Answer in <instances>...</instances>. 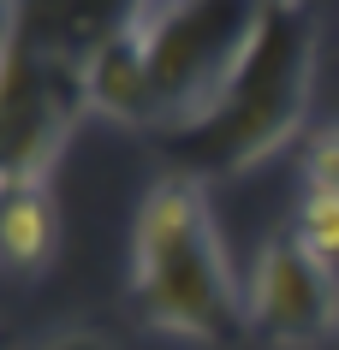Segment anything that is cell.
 <instances>
[{
  "instance_id": "cell-5",
  "label": "cell",
  "mask_w": 339,
  "mask_h": 350,
  "mask_svg": "<svg viewBox=\"0 0 339 350\" xmlns=\"http://www.w3.org/2000/svg\"><path fill=\"white\" fill-rule=\"evenodd\" d=\"M54 243H60V214H54V196L48 185L36 190H12L6 208H0V250L18 273H36L54 261Z\"/></svg>"
},
{
  "instance_id": "cell-3",
  "label": "cell",
  "mask_w": 339,
  "mask_h": 350,
  "mask_svg": "<svg viewBox=\"0 0 339 350\" xmlns=\"http://www.w3.org/2000/svg\"><path fill=\"white\" fill-rule=\"evenodd\" d=\"M244 327L268 345H321L339 332V273L303 238H274L244 279Z\"/></svg>"
},
{
  "instance_id": "cell-4",
  "label": "cell",
  "mask_w": 339,
  "mask_h": 350,
  "mask_svg": "<svg viewBox=\"0 0 339 350\" xmlns=\"http://www.w3.org/2000/svg\"><path fill=\"white\" fill-rule=\"evenodd\" d=\"M84 95H90L101 113L113 119H155V77H149V59L137 54L125 36H113L108 48H95L90 59V77H84Z\"/></svg>"
},
{
  "instance_id": "cell-6",
  "label": "cell",
  "mask_w": 339,
  "mask_h": 350,
  "mask_svg": "<svg viewBox=\"0 0 339 350\" xmlns=\"http://www.w3.org/2000/svg\"><path fill=\"white\" fill-rule=\"evenodd\" d=\"M298 238L316 250V256L339 261V190L327 185H310L303 190V208H298Z\"/></svg>"
},
{
  "instance_id": "cell-2",
  "label": "cell",
  "mask_w": 339,
  "mask_h": 350,
  "mask_svg": "<svg viewBox=\"0 0 339 350\" xmlns=\"http://www.w3.org/2000/svg\"><path fill=\"white\" fill-rule=\"evenodd\" d=\"M303 101H310V36L286 6H268L262 36L250 48L232 95L214 107L203 131H190V143L214 166H250L298 131Z\"/></svg>"
},
{
  "instance_id": "cell-1",
  "label": "cell",
  "mask_w": 339,
  "mask_h": 350,
  "mask_svg": "<svg viewBox=\"0 0 339 350\" xmlns=\"http://www.w3.org/2000/svg\"><path fill=\"white\" fill-rule=\"evenodd\" d=\"M131 291L137 309L167 338L214 345L232 321H244V291L226 267L208 202L190 178L155 185L131 226Z\"/></svg>"
},
{
  "instance_id": "cell-7",
  "label": "cell",
  "mask_w": 339,
  "mask_h": 350,
  "mask_svg": "<svg viewBox=\"0 0 339 350\" xmlns=\"http://www.w3.org/2000/svg\"><path fill=\"white\" fill-rule=\"evenodd\" d=\"M36 350H113L108 338H95V332H60V338H48V345Z\"/></svg>"
}]
</instances>
